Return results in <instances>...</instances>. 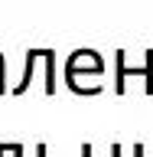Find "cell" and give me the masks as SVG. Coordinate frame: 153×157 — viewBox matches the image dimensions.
Returning <instances> with one entry per match:
<instances>
[{"instance_id":"obj_3","label":"cell","mask_w":153,"mask_h":157,"mask_svg":"<svg viewBox=\"0 0 153 157\" xmlns=\"http://www.w3.org/2000/svg\"><path fill=\"white\" fill-rule=\"evenodd\" d=\"M10 154H13V157H23V144H10Z\"/></svg>"},{"instance_id":"obj_7","label":"cell","mask_w":153,"mask_h":157,"mask_svg":"<svg viewBox=\"0 0 153 157\" xmlns=\"http://www.w3.org/2000/svg\"><path fill=\"white\" fill-rule=\"evenodd\" d=\"M111 157H121V144H114V147H111Z\"/></svg>"},{"instance_id":"obj_9","label":"cell","mask_w":153,"mask_h":157,"mask_svg":"<svg viewBox=\"0 0 153 157\" xmlns=\"http://www.w3.org/2000/svg\"><path fill=\"white\" fill-rule=\"evenodd\" d=\"M3 154H7V144H3V141H0V157H3Z\"/></svg>"},{"instance_id":"obj_8","label":"cell","mask_w":153,"mask_h":157,"mask_svg":"<svg viewBox=\"0 0 153 157\" xmlns=\"http://www.w3.org/2000/svg\"><path fill=\"white\" fill-rule=\"evenodd\" d=\"M3 88L7 85H3V62H0V92H3Z\"/></svg>"},{"instance_id":"obj_4","label":"cell","mask_w":153,"mask_h":157,"mask_svg":"<svg viewBox=\"0 0 153 157\" xmlns=\"http://www.w3.org/2000/svg\"><path fill=\"white\" fill-rule=\"evenodd\" d=\"M36 157H49L46 154V144H36Z\"/></svg>"},{"instance_id":"obj_5","label":"cell","mask_w":153,"mask_h":157,"mask_svg":"<svg viewBox=\"0 0 153 157\" xmlns=\"http://www.w3.org/2000/svg\"><path fill=\"white\" fill-rule=\"evenodd\" d=\"M82 157H91V144H82Z\"/></svg>"},{"instance_id":"obj_6","label":"cell","mask_w":153,"mask_h":157,"mask_svg":"<svg viewBox=\"0 0 153 157\" xmlns=\"http://www.w3.org/2000/svg\"><path fill=\"white\" fill-rule=\"evenodd\" d=\"M134 157H144V144H137V147H134Z\"/></svg>"},{"instance_id":"obj_1","label":"cell","mask_w":153,"mask_h":157,"mask_svg":"<svg viewBox=\"0 0 153 157\" xmlns=\"http://www.w3.org/2000/svg\"><path fill=\"white\" fill-rule=\"evenodd\" d=\"M127 75H144L147 78V95H153V49H147V62L140 69H130L124 62V49H117V75H114V92L117 95H124Z\"/></svg>"},{"instance_id":"obj_2","label":"cell","mask_w":153,"mask_h":157,"mask_svg":"<svg viewBox=\"0 0 153 157\" xmlns=\"http://www.w3.org/2000/svg\"><path fill=\"white\" fill-rule=\"evenodd\" d=\"M82 66V75H104V62H101V56H98L95 49H75L72 56H68L65 69H78Z\"/></svg>"}]
</instances>
